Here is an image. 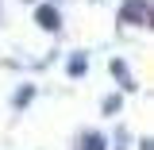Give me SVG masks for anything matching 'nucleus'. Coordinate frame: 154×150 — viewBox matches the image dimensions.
<instances>
[{
	"mask_svg": "<svg viewBox=\"0 0 154 150\" xmlns=\"http://www.w3.org/2000/svg\"><path fill=\"white\" fill-rule=\"evenodd\" d=\"M81 150H104V139H100V135H85Z\"/></svg>",
	"mask_w": 154,
	"mask_h": 150,
	"instance_id": "3",
	"label": "nucleus"
},
{
	"mask_svg": "<svg viewBox=\"0 0 154 150\" xmlns=\"http://www.w3.org/2000/svg\"><path fill=\"white\" fill-rule=\"evenodd\" d=\"M58 23H62V19H58V12L50 8V4H42V8H38V27H46V31H58Z\"/></svg>",
	"mask_w": 154,
	"mask_h": 150,
	"instance_id": "2",
	"label": "nucleus"
},
{
	"mask_svg": "<svg viewBox=\"0 0 154 150\" xmlns=\"http://www.w3.org/2000/svg\"><path fill=\"white\" fill-rule=\"evenodd\" d=\"M31 96H35V89H31V85H27V89H19V93H16V108H23Z\"/></svg>",
	"mask_w": 154,
	"mask_h": 150,
	"instance_id": "6",
	"label": "nucleus"
},
{
	"mask_svg": "<svg viewBox=\"0 0 154 150\" xmlns=\"http://www.w3.org/2000/svg\"><path fill=\"white\" fill-rule=\"evenodd\" d=\"M69 73H73V77L85 73V54H73V58H69Z\"/></svg>",
	"mask_w": 154,
	"mask_h": 150,
	"instance_id": "4",
	"label": "nucleus"
},
{
	"mask_svg": "<svg viewBox=\"0 0 154 150\" xmlns=\"http://www.w3.org/2000/svg\"><path fill=\"white\" fill-rule=\"evenodd\" d=\"M143 150H154V146H150V139H143Z\"/></svg>",
	"mask_w": 154,
	"mask_h": 150,
	"instance_id": "7",
	"label": "nucleus"
},
{
	"mask_svg": "<svg viewBox=\"0 0 154 150\" xmlns=\"http://www.w3.org/2000/svg\"><path fill=\"white\" fill-rule=\"evenodd\" d=\"M123 19H131V23H150V4H146V0H127V4H123Z\"/></svg>",
	"mask_w": 154,
	"mask_h": 150,
	"instance_id": "1",
	"label": "nucleus"
},
{
	"mask_svg": "<svg viewBox=\"0 0 154 150\" xmlns=\"http://www.w3.org/2000/svg\"><path fill=\"white\" fill-rule=\"evenodd\" d=\"M112 73L119 77V81H123L127 89H131V77H127V66H123V62H112Z\"/></svg>",
	"mask_w": 154,
	"mask_h": 150,
	"instance_id": "5",
	"label": "nucleus"
}]
</instances>
